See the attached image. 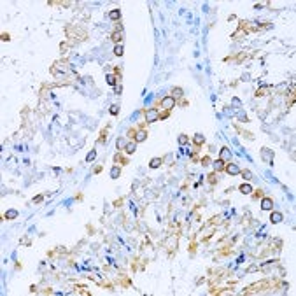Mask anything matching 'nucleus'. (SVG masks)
Listing matches in <instances>:
<instances>
[{
  "label": "nucleus",
  "instance_id": "nucleus-1",
  "mask_svg": "<svg viewBox=\"0 0 296 296\" xmlns=\"http://www.w3.org/2000/svg\"><path fill=\"white\" fill-rule=\"evenodd\" d=\"M161 107H163V109H172V107H175V98H174V96H165L163 100H161Z\"/></svg>",
  "mask_w": 296,
  "mask_h": 296
},
{
  "label": "nucleus",
  "instance_id": "nucleus-2",
  "mask_svg": "<svg viewBox=\"0 0 296 296\" xmlns=\"http://www.w3.org/2000/svg\"><path fill=\"white\" fill-rule=\"evenodd\" d=\"M146 121H147V123L158 121V110H156V109H149V110L146 112Z\"/></svg>",
  "mask_w": 296,
  "mask_h": 296
},
{
  "label": "nucleus",
  "instance_id": "nucleus-20",
  "mask_svg": "<svg viewBox=\"0 0 296 296\" xmlns=\"http://www.w3.org/2000/svg\"><path fill=\"white\" fill-rule=\"evenodd\" d=\"M107 84H110V86H114V84H116V76L109 74V76H107Z\"/></svg>",
  "mask_w": 296,
  "mask_h": 296
},
{
  "label": "nucleus",
  "instance_id": "nucleus-19",
  "mask_svg": "<svg viewBox=\"0 0 296 296\" xmlns=\"http://www.w3.org/2000/svg\"><path fill=\"white\" fill-rule=\"evenodd\" d=\"M188 142H189V137H188V135H180V137H179V144H180V146H184V144H188Z\"/></svg>",
  "mask_w": 296,
  "mask_h": 296
},
{
  "label": "nucleus",
  "instance_id": "nucleus-24",
  "mask_svg": "<svg viewBox=\"0 0 296 296\" xmlns=\"http://www.w3.org/2000/svg\"><path fill=\"white\" fill-rule=\"evenodd\" d=\"M116 144H118V147H119V149H121V147H126V142H124L123 138H118V142H116Z\"/></svg>",
  "mask_w": 296,
  "mask_h": 296
},
{
  "label": "nucleus",
  "instance_id": "nucleus-22",
  "mask_svg": "<svg viewBox=\"0 0 296 296\" xmlns=\"http://www.w3.org/2000/svg\"><path fill=\"white\" fill-rule=\"evenodd\" d=\"M231 104H233V105H235L237 109H238V107H242V102L238 100V98H233V100H231Z\"/></svg>",
  "mask_w": 296,
  "mask_h": 296
},
{
  "label": "nucleus",
  "instance_id": "nucleus-17",
  "mask_svg": "<svg viewBox=\"0 0 296 296\" xmlns=\"http://www.w3.org/2000/svg\"><path fill=\"white\" fill-rule=\"evenodd\" d=\"M193 140H194V144H198V146H202V144L205 142V137L198 133V135H194V138H193Z\"/></svg>",
  "mask_w": 296,
  "mask_h": 296
},
{
  "label": "nucleus",
  "instance_id": "nucleus-26",
  "mask_svg": "<svg viewBox=\"0 0 296 296\" xmlns=\"http://www.w3.org/2000/svg\"><path fill=\"white\" fill-rule=\"evenodd\" d=\"M174 93H177V95H182V90H180V88H175V90H174Z\"/></svg>",
  "mask_w": 296,
  "mask_h": 296
},
{
  "label": "nucleus",
  "instance_id": "nucleus-14",
  "mask_svg": "<svg viewBox=\"0 0 296 296\" xmlns=\"http://www.w3.org/2000/svg\"><path fill=\"white\" fill-rule=\"evenodd\" d=\"M18 217V210H7L5 212V219H16Z\"/></svg>",
  "mask_w": 296,
  "mask_h": 296
},
{
  "label": "nucleus",
  "instance_id": "nucleus-25",
  "mask_svg": "<svg viewBox=\"0 0 296 296\" xmlns=\"http://www.w3.org/2000/svg\"><path fill=\"white\" fill-rule=\"evenodd\" d=\"M202 165H203V166H208V165H210V158H203Z\"/></svg>",
  "mask_w": 296,
  "mask_h": 296
},
{
  "label": "nucleus",
  "instance_id": "nucleus-21",
  "mask_svg": "<svg viewBox=\"0 0 296 296\" xmlns=\"http://www.w3.org/2000/svg\"><path fill=\"white\" fill-rule=\"evenodd\" d=\"M95 158H96V152H95V151H90V152H88V156H86V161L90 163V161H93Z\"/></svg>",
  "mask_w": 296,
  "mask_h": 296
},
{
  "label": "nucleus",
  "instance_id": "nucleus-9",
  "mask_svg": "<svg viewBox=\"0 0 296 296\" xmlns=\"http://www.w3.org/2000/svg\"><path fill=\"white\" fill-rule=\"evenodd\" d=\"M135 149H137V142H128V144H126V147H124V151L128 152V154H133Z\"/></svg>",
  "mask_w": 296,
  "mask_h": 296
},
{
  "label": "nucleus",
  "instance_id": "nucleus-6",
  "mask_svg": "<svg viewBox=\"0 0 296 296\" xmlns=\"http://www.w3.org/2000/svg\"><path fill=\"white\" fill-rule=\"evenodd\" d=\"M261 156H263L266 161H268V163H272V160H273V152H272L270 149H266V147H265V149H261Z\"/></svg>",
  "mask_w": 296,
  "mask_h": 296
},
{
  "label": "nucleus",
  "instance_id": "nucleus-12",
  "mask_svg": "<svg viewBox=\"0 0 296 296\" xmlns=\"http://www.w3.org/2000/svg\"><path fill=\"white\" fill-rule=\"evenodd\" d=\"M240 193H244V194H251V193H252L251 184H242V186H240Z\"/></svg>",
  "mask_w": 296,
  "mask_h": 296
},
{
  "label": "nucleus",
  "instance_id": "nucleus-3",
  "mask_svg": "<svg viewBox=\"0 0 296 296\" xmlns=\"http://www.w3.org/2000/svg\"><path fill=\"white\" fill-rule=\"evenodd\" d=\"M219 160H221V161H230V160H231V152H230V149H228V147H223V149H221V152H219Z\"/></svg>",
  "mask_w": 296,
  "mask_h": 296
},
{
  "label": "nucleus",
  "instance_id": "nucleus-10",
  "mask_svg": "<svg viewBox=\"0 0 296 296\" xmlns=\"http://www.w3.org/2000/svg\"><path fill=\"white\" fill-rule=\"evenodd\" d=\"M270 221H272L273 224L280 223V221H282V214H280V212H273V214H272V217H270Z\"/></svg>",
  "mask_w": 296,
  "mask_h": 296
},
{
  "label": "nucleus",
  "instance_id": "nucleus-16",
  "mask_svg": "<svg viewBox=\"0 0 296 296\" xmlns=\"http://www.w3.org/2000/svg\"><path fill=\"white\" fill-rule=\"evenodd\" d=\"M123 51H124L123 49V44H116L114 46V54L116 56H123Z\"/></svg>",
  "mask_w": 296,
  "mask_h": 296
},
{
  "label": "nucleus",
  "instance_id": "nucleus-11",
  "mask_svg": "<svg viewBox=\"0 0 296 296\" xmlns=\"http://www.w3.org/2000/svg\"><path fill=\"white\" fill-rule=\"evenodd\" d=\"M119 174H121V168H119V166H112V170H110V177H112V179H118V177H119Z\"/></svg>",
  "mask_w": 296,
  "mask_h": 296
},
{
  "label": "nucleus",
  "instance_id": "nucleus-23",
  "mask_svg": "<svg viewBox=\"0 0 296 296\" xmlns=\"http://www.w3.org/2000/svg\"><path fill=\"white\" fill-rule=\"evenodd\" d=\"M242 175H244V179H245V180H251V179H252V174H251V172H247V170H245V172H242Z\"/></svg>",
  "mask_w": 296,
  "mask_h": 296
},
{
  "label": "nucleus",
  "instance_id": "nucleus-18",
  "mask_svg": "<svg viewBox=\"0 0 296 296\" xmlns=\"http://www.w3.org/2000/svg\"><path fill=\"white\" fill-rule=\"evenodd\" d=\"M224 161H221V160H217V161H214V168H216V170L217 172H221L223 170V168H224V165H223Z\"/></svg>",
  "mask_w": 296,
  "mask_h": 296
},
{
  "label": "nucleus",
  "instance_id": "nucleus-5",
  "mask_svg": "<svg viewBox=\"0 0 296 296\" xmlns=\"http://www.w3.org/2000/svg\"><path fill=\"white\" fill-rule=\"evenodd\" d=\"M226 172H228L230 175H237V174H240V166L235 165V163H230V165L226 166Z\"/></svg>",
  "mask_w": 296,
  "mask_h": 296
},
{
  "label": "nucleus",
  "instance_id": "nucleus-13",
  "mask_svg": "<svg viewBox=\"0 0 296 296\" xmlns=\"http://www.w3.org/2000/svg\"><path fill=\"white\" fill-rule=\"evenodd\" d=\"M146 138H147V133H146V132H138V133H137V138H135V142H144Z\"/></svg>",
  "mask_w": 296,
  "mask_h": 296
},
{
  "label": "nucleus",
  "instance_id": "nucleus-4",
  "mask_svg": "<svg viewBox=\"0 0 296 296\" xmlns=\"http://www.w3.org/2000/svg\"><path fill=\"white\" fill-rule=\"evenodd\" d=\"M261 208L263 210H272L273 208V200L272 198H263L261 200Z\"/></svg>",
  "mask_w": 296,
  "mask_h": 296
},
{
  "label": "nucleus",
  "instance_id": "nucleus-8",
  "mask_svg": "<svg viewBox=\"0 0 296 296\" xmlns=\"http://www.w3.org/2000/svg\"><path fill=\"white\" fill-rule=\"evenodd\" d=\"M161 163H163V160H161V158H152V160H151V163H149V166H151V168H160V166H161Z\"/></svg>",
  "mask_w": 296,
  "mask_h": 296
},
{
  "label": "nucleus",
  "instance_id": "nucleus-15",
  "mask_svg": "<svg viewBox=\"0 0 296 296\" xmlns=\"http://www.w3.org/2000/svg\"><path fill=\"white\" fill-rule=\"evenodd\" d=\"M121 39H123V35H121V32H119V30L112 33V40H114L116 44H119V42H121Z\"/></svg>",
  "mask_w": 296,
  "mask_h": 296
},
{
  "label": "nucleus",
  "instance_id": "nucleus-7",
  "mask_svg": "<svg viewBox=\"0 0 296 296\" xmlns=\"http://www.w3.org/2000/svg\"><path fill=\"white\" fill-rule=\"evenodd\" d=\"M109 18H110V19H114V21H118V19L121 18V11H119V9L110 11V12H109Z\"/></svg>",
  "mask_w": 296,
  "mask_h": 296
}]
</instances>
